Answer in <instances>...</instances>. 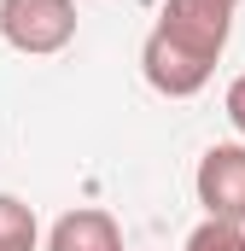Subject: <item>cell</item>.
<instances>
[{
    "label": "cell",
    "instance_id": "cell-1",
    "mask_svg": "<svg viewBox=\"0 0 245 251\" xmlns=\"http://www.w3.org/2000/svg\"><path fill=\"white\" fill-rule=\"evenodd\" d=\"M234 29V0H164L146 47H140V70L164 100H193L228 47Z\"/></svg>",
    "mask_w": 245,
    "mask_h": 251
},
{
    "label": "cell",
    "instance_id": "cell-2",
    "mask_svg": "<svg viewBox=\"0 0 245 251\" xmlns=\"http://www.w3.org/2000/svg\"><path fill=\"white\" fill-rule=\"evenodd\" d=\"M0 41L29 59L64 53L76 41V0H0Z\"/></svg>",
    "mask_w": 245,
    "mask_h": 251
},
{
    "label": "cell",
    "instance_id": "cell-3",
    "mask_svg": "<svg viewBox=\"0 0 245 251\" xmlns=\"http://www.w3.org/2000/svg\"><path fill=\"white\" fill-rule=\"evenodd\" d=\"M193 187H198L204 216H216V222H245V146L240 140L210 146V152L198 158Z\"/></svg>",
    "mask_w": 245,
    "mask_h": 251
},
{
    "label": "cell",
    "instance_id": "cell-4",
    "mask_svg": "<svg viewBox=\"0 0 245 251\" xmlns=\"http://www.w3.org/2000/svg\"><path fill=\"white\" fill-rule=\"evenodd\" d=\"M47 251H122V228L111 210L99 204H82V210H64L47 234Z\"/></svg>",
    "mask_w": 245,
    "mask_h": 251
},
{
    "label": "cell",
    "instance_id": "cell-5",
    "mask_svg": "<svg viewBox=\"0 0 245 251\" xmlns=\"http://www.w3.org/2000/svg\"><path fill=\"white\" fill-rule=\"evenodd\" d=\"M0 251H35V210L0 193Z\"/></svg>",
    "mask_w": 245,
    "mask_h": 251
},
{
    "label": "cell",
    "instance_id": "cell-6",
    "mask_svg": "<svg viewBox=\"0 0 245 251\" xmlns=\"http://www.w3.org/2000/svg\"><path fill=\"white\" fill-rule=\"evenodd\" d=\"M187 251H245V222H216V216H204V222L187 234Z\"/></svg>",
    "mask_w": 245,
    "mask_h": 251
},
{
    "label": "cell",
    "instance_id": "cell-7",
    "mask_svg": "<svg viewBox=\"0 0 245 251\" xmlns=\"http://www.w3.org/2000/svg\"><path fill=\"white\" fill-rule=\"evenodd\" d=\"M228 117H234V128L245 134V76H234V88H228Z\"/></svg>",
    "mask_w": 245,
    "mask_h": 251
},
{
    "label": "cell",
    "instance_id": "cell-8",
    "mask_svg": "<svg viewBox=\"0 0 245 251\" xmlns=\"http://www.w3.org/2000/svg\"><path fill=\"white\" fill-rule=\"evenodd\" d=\"M234 6H240V0H234Z\"/></svg>",
    "mask_w": 245,
    "mask_h": 251
}]
</instances>
